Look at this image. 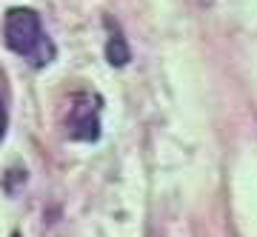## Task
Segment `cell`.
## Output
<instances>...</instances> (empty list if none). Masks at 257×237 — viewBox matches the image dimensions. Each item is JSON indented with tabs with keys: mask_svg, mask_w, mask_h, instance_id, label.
<instances>
[{
	"mask_svg": "<svg viewBox=\"0 0 257 237\" xmlns=\"http://www.w3.org/2000/svg\"><path fill=\"white\" fill-rule=\"evenodd\" d=\"M3 43L9 46L15 55L29 57L35 66H46L55 55V49L49 43L40 15L29 6H15L3 18Z\"/></svg>",
	"mask_w": 257,
	"mask_h": 237,
	"instance_id": "obj_1",
	"label": "cell"
},
{
	"mask_svg": "<svg viewBox=\"0 0 257 237\" xmlns=\"http://www.w3.org/2000/svg\"><path fill=\"white\" fill-rule=\"evenodd\" d=\"M69 137L72 140H97L100 137V120L97 111L92 109V103H77L69 117Z\"/></svg>",
	"mask_w": 257,
	"mask_h": 237,
	"instance_id": "obj_2",
	"label": "cell"
},
{
	"mask_svg": "<svg viewBox=\"0 0 257 237\" xmlns=\"http://www.w3.org/2000/svg\"><path fill=\"white\" fill-rule=\"evenodd\" d=\"M106 60L109 66H126L132 60V49H128L126 37L120 35L117 29L109 32V40H106Z\"/></svg>",
	"mask_w": 257,
	"mask_h": 237,
	"instance_id": "obj_3",
	"label": "cell"
},
{
	"mask_svg": "<svg viewBox=\"0 0 257 237\" xmlns=\"http://www.w3.org/2000/svg\"><path fill=\"white\" fill-rule=\"evenodd\" d=\"M6 126H9V111H6V103H3V97H0V140H3V135H6Z\"/></svg>",
	"mask_w": 257,
	"mask_h": 237,
	"instance_id": "obj_4",
	"label": "cell"
},
{
	"mask_svg": "<svg viewBox=\"0 0 257 237\" xmlns=\"http://www.w3.org/2000/svg\"><path fill=\"white\" fill-rule=\"evenodd\" d=\"M9 237H20V234H18V231H12V234H9Z\"/></svg>",
	"mask_w": 257,
	"mask_h": 237,
	"instance_id": "obj_5",
	"label": "cell"
}]
</instances>
